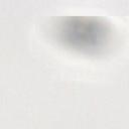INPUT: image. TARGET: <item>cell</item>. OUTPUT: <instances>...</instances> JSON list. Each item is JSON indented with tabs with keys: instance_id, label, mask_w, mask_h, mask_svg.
Listing matches in <instances>:
<instances>
[{
	"instance_id": "1",
	"label": "cell",
	"mask_w": 129,
	"mask_h": 129,
	"mask_svg": "<svg viewBox=\"0 0 129 129\" xmlns=\"http://www.w3.org/2000/svg\"><path fill=\"white\" fill-rule=\"evenodd\" d=\"M59 39L74 49L98 51L107 45L110 30L106 24L88 18H72L59 24Z\"/></svg>"
}]
</instances>
